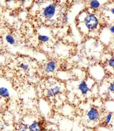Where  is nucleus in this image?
I'll return each instance as SVG.
<instances>
[{
	"mask_svg": "<svg viewBox=\"0 0 114 131\" xmlns=\"http://www.w3.org/2000/svg\"><path fill=\"white\" fill-rule=\"evenodd\" d=\"M60 92H61V86H55L48 88L46 92V94L47 97H52L60 93Z\"/></svg>",
	"mask_w": 114,
	"mask_h": 131,
	"instance_id": "obj_4",
	"label": "nucleus"
},
{
	"mask_svg": "<svg viewBox=\"0 0 114 131\" xmlns=\"http://www.w3.org/2000/svg\"><path fill=\"white\" fill-rule=\"evenodd\" d=\"M89 4L91 8H94V9H98L100 6V3L98 1H91Z\"/></svg>",
	"mask_w": 114,
	"mask_h": 131,
	"instance_id": "obj_10",
	"label": "nucleus"
},
{
	"mask_svg": "<svg viewBox=\"0 0 114 131\" xmlns=\"http://www.w3.org/2000/svg\"><path fill=\"white\" fill-rule=\"evenodd\" d=\"M84 24L87 29L92 31L96 30L99 25V20L94 14H88L84 18Z\"/></svg>",
	"mask_w": 114,
	"mask_h": 131,
	"instance_id": "obj_1",
	"label": "nucleus"
},
{
	"mask_svg": "<svg viewBox=\"0 0 114 131\" xmlns=\"http://www.w3.org/2000/svg\"><path fill=\"white\" fill-rule=\"evenodd\" d=\"M109 90L111 91V93H113L114 91V85H113V83L111 82V84H109Z\"/></svg>",
	"mask_w": 114,
	"mask_h": 131,
	"instance_id": "obj_16",
	"label": "nucleus"
},
{
	"mask_svg": "<svg viewBox=\"0 0 114 131\" xmlns=\"http://www.w3.org/2000/svg\"><path fill=\"white\" fill-rule=\"evenodd\" d=\"M109 30L111 31V32L112 34H113L114 33V27L113 26H111L109 27Z\"/></svg>",
	"mask_w": 114,
	"mask_h": 131,
	"instance_id": "obj_18",
	"label": "nucleus"
},
{
	"mask_svg": "<svg viewBox=\"0 0 114 131\" xmlns=\"http://www.w3.org/2000/svg\"><path fill=\"white\" fill-rule=\"evenodd\" d=\"M18 131H28V126L27 125L24 124H20L19 125L18 129H17Z\"/></svg>",
	"mask_w": 114,
	"mask_h": 131,
	"instance_id": "obj_13",
	"label": "nucleus"
},
{
	"mask_svg": "<svg viewBox=\"0 0 114 131\" xmlns=\"http://www.w3.org/2000/svg\"><path fill=\"white\" fill-rule=\"evenodd\" d=\"M28 130L29 131H42V126L40 122H34L28 126Z\"/></svg>",
	"mask_w": 114,
	"mask_h": 131,
	"instance_id": "obj_6",
	"label": "nucleus"
},
{
	"mask_svg": "<svg viewBox=\"0 0 114 131\" xmlns=\"http://www.w3.org/2000/svg\"><path fill=\"white\" fill-rule=\"evenodd\" d=\"M55 13H56V6L54 4H50L44 8L42 15L46 19H50L55 16Z\"/></svg>",
	"mask_w": 114,
	"mask_h": 131,
	"instance_id": "obj_2",
	"label": "nucleus"
},
{
	"mask_svg": "<svg viewBox=\"0 0 114 131\" xmlns=\"http://www.w3.org/2000/svg\"><path fill=\"white\" fill-rule=\"evenodd\" d=\"M0 96L3 98H9L10 93L8 89L6 87H0Z\"/></svg>",
	"mask_w": 114,
	"mask_h": 131,
	"instance_id": "obj_8",
	"label": "nucleus"
},
{
	"mask_svg": "<svg viewBox=\"0 0 114 131\" xmlns=\"http://www.w3.org/2000/svg\"><path fill=\"white\" fill-rule=\"evenodd\" d=\"M87 116L89 121L91 122H96L100 119V113L98 109L92 107L88 111Z\"/></svg>",
	"mask_w": 114,
	"mask_h": 131,
	"instance_id": "obj_3",
	"label": "nucleus"
},
{
	"mask_svg": "<svg viewBox=\"0 0 114 131\" xmlns=\"http://www.w3.org/2000/svg\"><path fill=\"white\" fill-rule=\"evenodd\" d=\"M55 69H56V63L54 61L50 60L46 63L44 70L46 73H52L55 71Z\"/></svg>",
	"mask_w": 114,
	"mask_h": 131,
	"instance_id": "obj_7",
	"label": "nucleus"
},
{
	"mask_svg": "<svg viewBox=\"0 0 114 131\" xmlns=\"http://www.w3.org/2000/svg\"><path fill=\"white\" fill-rule=\"evenodd\" d=\"M78 90L81 92L82 95H86L89 91V87L87 82L85 81H82L80 84H78Z\"/></svg>",
	"mask_w": 114,
	"mask_h": 131,
	"instance_id": "obj_5",
	"label": "nucleus"
},
{
	"mask_svg": "<svg viewBox=\"0 0 114 131\" xmlns=\"http://www.w3.org/2000/svg\"><path fill=\"white\" fill-rule=\"evenodd\" d=\"M5 39H6V41L7 43L10 44V45L13 46L16 43V40H15V37L11 34H7L5 37Z\"/></svg>",
	"mask_w": 114,
	"mask_h": 131,
	"instance_id": "obj_9",
	"label": "nucleus"
},
{
	"mask_svg": "<svg viewBox=\"0 0 114 131\" xmlns=\"http://www.w3.org/2000/svg\"><path fill=\"white\" fill-rule=\"evenodd\" d=\"M112 116H113V114L112 113H108L107 116L105 117V124L106 126H107L110 124V122L111 121V118H112Z\"/></svg>",
	"mask_w": 114,
	"mask_h": 131,
	"instance_id": "obj_11",
	"label": "nucleus"
},
{
	"mask_svg": "<svg viewBox=\"0 0 114 131\" xmlns=\"http://www.w3.org/2000/svg\"><path fill=\"white\" fill-rule=\"evenodd\" d=\"M19 68L23 70H27L29 68V66H28V64H27V63H21L20 66H19Z\"/></svg>",
	"mask_w": 114,
	"mask_h": 131,
	"instance_id": "obj_14",
	"label": "nucleus"
},
{
	"mask_svg": "<svg viewBox=\"0 0 114 131\" xmlns=\"http://www.w3.org/2000/svg\"><path fill=\"white\" fill-rule=\"evenodd\" d=\"M63 19H64V23H67V22H68V14H67V13L64 14V18H63Z\"/></svg>",
	"mask_w": 114,
	"mask_h": 131,
	"instance_id": "obj_17",
	"label": "nucleus"
},
{
	"mask_svg": "<svg viewBox=\"0 0 114 131\" xmlns=\"http://www.w3.org/2000/svg\"><path fill=\"white\" fill-rule=\"evenodd\" d=\"M38 39L41 42H46L49 40V37L47 35H39L38 37Z\"/></svg>",
	"mask_w": 114,
	"mask_h": 131,
	"instance_id": "obj_12",
	"label": "nucleus"
},
{
	"mask_svg": "<svg viewBox=\"0 0 114 131\" xmlns=\"http://www.w3.org/2000/svg\"><path fill=\"white\" fill-rule=\"evenodd\" d=\"M2 52V50H1V48H0V52Z\"/></svg>",
	"mask_w": 114,
	"mask_h": 131,
	"instance_id": "obj_19",
	"label": "nucleus"
},
{
	"mask_svg": "<svg viewBox=\"0 0 114 131\" xmlns=\"http://www.w3.org/2000/svg\"><path fill=\"white\" fill-rule=\"evenodd\" d=\"M109 65L111 67V68H113L114 66V62H113V57H111V58L109 59Z\"/></svg>",
	"mask_w": 114,
	"mask_h": 131,
	"instance_id": "obj_15",
	"label": "nucleus"
}]
</instances>
